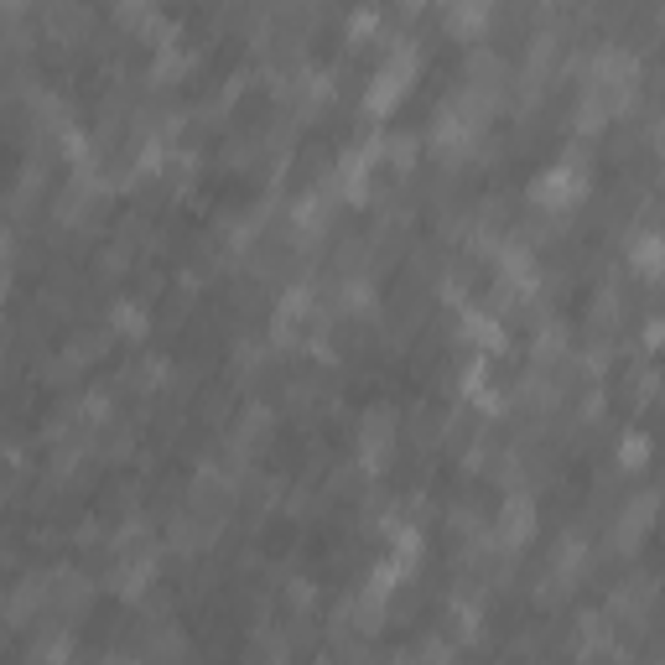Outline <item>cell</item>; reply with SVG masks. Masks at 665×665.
Segmentation results:
<instances>
[{"instance_id": "1", "label": "cell", "mask_w": 665, "mask_h": 665, "mask_svg": "<svg viewBox=\"0 0 665 665\" xmlns=\"http://www.w3.org/2000/svg\"><path fill=\"white\" fill-rule=\"evenodd\" d=\"M582 188H588V177H577V172H551V177H541L536 182V203H546V208H567Z\"/></svg>"}, {"instance_id": "2", "label": "cell", "mask_w": 665, "mask_h": 665, "mask_svg": "<svg viewBox=\"0 0 665 665\" xmlns=\"http://www.w3.org/2000/svg\"><path fill=\"white\" fill-rule=\"evenodd\" d=\"M406 73H411V58H401L395 68H385V73H380V84L369 89V115H385V110H395V99L406 94Z\"/></svg>"}, {"instance_id": "3", "label": "cell", "mask_w": 665, "mask_h": 665, "mask_svg": "<svg viewBox=\"0 0 665 665\" xmlns=\"http://www.w3.org/2000/svg\"><path fill=\"white\" fill-rule=\"evenodd\" d=\"M629 265H634L640 276H660V271H665V234H645V239H634Z\"/></svg>"}, {"instance_id": "4", "label": "cell", "mask_w": 665, "mask_h": 665, "mask_svg": "<svg viewBox=\"0 0 665 665\" xmlns=\"http://www.w3.org/2000/svg\"><path fill=\"white\" fill-rule=\"evenodd\" d=\"M484 21H489V0H463V6H452V32H478Z\"/></svg>"}, {"instance_id": "5", "label": "cell", "mask_w": 665, "mask_h": 665, "mask_svg": "<svg viewBox=\"0 0 665 665\" xmlns=\"http://www.w3.org/2000/svg\"><path fill=\"white\" fill-rule=\"evenodd\" d=\"M655 146H660V156H665V120H660V130H655Z\"/></svg>"}]
</instances>
